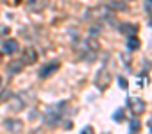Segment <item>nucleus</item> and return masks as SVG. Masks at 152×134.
I'll use <instances>...</instances> for the list:
<instances>
[{"mask_svg": "<svg viewBox=\"0 0 152 134\" xmlns=\"http://www.w3.org/2000/svg\"><path fill=\"white\" fill-rule=\"evenodd\" d=\"M127 106H129V109L132 111V114H134V116H140V114H143V113H145V102H143L141 98L131 97V98L127 100Z\"/></svg>", "mask_w": 152, "mask_h": 134, "instance_id": "nucleus-6", "label": "nucleus"}, {"mask_svg": "<svg viewBox=\"0 0 152 134\" xmlns=\"http://www.w3.org/2000/svg\"><path fill=\"white\" fill-rule=\"evenodd\" d=\"M18 41L16 39H13V38H9V39H6L4 43H2V52L4 54H9V55H13L15 52H18Z\"/></svg>", "mask_w": 152, "mask_h": 134, "instance_id": "nucleus-7", "label": "nucleus"}, {"mask_svg": "<svg viewBox=\"0 0 152 134\" xmlns=\"http://www.w3.org/2000/svg\"><path fill=\"white\" fill-rule=\"evenodd\" d=\"M4 125H6L7 130H13V132H22L23 130V123L18 118H9V120H6Z\"/></svg>", "mask_w": 152, "mask_h": 134, "instance_id": "nucleus-9", "label": "nucleus"}, {"mask_svg": "<svg viewBox=\"0 0 152 134\" xmlns=\"http://www.w3.org/2000/svg\"><path fill=\"white\" fill-rule=\"evenodd\" d=\"M118 29H120V32L125 34V36H132L134 32H138V25H134V23H122Z\"/></svg>", "mask_w": 152, "mask_h": 134, "instance_id": "nucleus-12", "label": "nucleus"}, {"mask_svg": "<svg viewBox=\"0 0 152 134\" xmlns=\"http://www.w3.org/2000/svg\"><path fill=\"white\" fill-rule=\"evenodd\" d=\"M66 111H68V102L66 100L57 102L56 106H50L47 109V113H45V123L48 127H56L63 120V116L66 114Z\"/></svg>", "mask_w": 152, "mask_h": 134, "instance_id": "nucleus-1", "label": "nucleus"}, {"mask_svg": "<svg viewBox=\"0 0 152 134\" xmlns=\"http://www.w3.org/2000/svg\"><path fill=\"white\" fill-rule=\"evenodd\" d=\"M138 47H140V39H138L134 34L129 36V39H127V48H129V50H136Z\"/></svg>", "mask_w": 152, "mask_h": 134, "instance_id": "nucleus-13", "label": "nucleus"}, {"mask_svg": "<svg viewBox=\"0 0 152 134\" xmlns=\"http://www.w3.org/2000/svg\"><path fill=\"white\" fill-rule=\"evenodd\" d=\"M23 107H25V104H23L22 97H13V98H11V102H9V109H11L13 113H18V111H22Z\"/></svg>", "mask_w": 152, "mask_h": 134, "instance_id": "nucleus-10", "label": "nucleus"}, {"mask_svg": "<svg viewBox=\"0 0 152 134\" xmlns=\"http://www.w3.org/2000/svg\"><path fill=\"white\" fill-rule=\"evenodd\" d=\"M90 32H91V36H97V34L100 32V25H99V27H91V29H90Z\"/></svg>", "mask_w": 152, "mask_h": 134, "instance_id": "nucleus-18", "label": "nucleus"}, {"mask_svg": "<svg viewBox=\"0 0 152 134\" xmlns=\"http://www.w3.org/2000/svg\"><path fill=\"white\" fill-rule=\"evenodd\" d=\"M23 70V61H13L11 64H7V74L9 75H16Z\"/></svg>", "mask_w": 152, "mask_h": 134, "instance_id": "nucleus-11", "label": "nucleus"}, {"mask_svg": "<svg viewBox=\"0 0 152 134\" xmlns=\"http://www.w3.org/2000/svg\"><path fill=\"white\" fill-rule=\"evenodd\" d=\"M0 86H2V77H0Z\"/></svg>", "mask_w": 152, "mask_h": 134, "instance_id": "nucleus-22", "label": "nucleus"}, {"mask_svg": "<svg viewBox=\"0 0 152 134\" xmlns=\"http://www.w3.org/2000/svg\"><path fill=\"white\" fill-rule=\"evenodd\" d=\"M129 127H131V132H138V130H140V120H138V118H132Z\"/></svg>", "mask_w": 152, "mask_h": 134, "instance_id": "nucleus-14", "label": "nucleus"}, {"mask_svg": "<svg viewBox=\"0 0 152 134\" xmlns=\"http://www.w3.org/2000/svg\"><path fill=\"white\" fill-rule=\"evenodd\" d=\"M95 84L99 90H107L109 84H111V74L107 68H102L97 72V77H95Z\"/></svg>", "mask_w": 152, "mask_h": 134, "instance_id": "nucleus-4", "label": "nucleus"}, {"mask_svg": "<svg viewBox=\"0 0 152 134\" xmlns=\"http://www.w3.org/2000/svg\"><path fill=\"white\" fill-rule=\"evenodd\" d=\"M115 15L111 11V7L107 6H99V7H93L86 13V18L88 20H111Z\"/></svg>", "mask_w": 152, "mask_h": 134, "instance_id": "nucleus-3", "label": "nucleus"}, {"mask_svg": "<svg viewBox=\"0 0 152 134\" xmlns=\"http://www.w3.org/2000/svg\"><path fill=\"white\" fill-rule=\"evenodd\" d=\"M118 84H120V86H122V88H127V82H125V81H124V79H122V77H120V79H118Z\"/></svg>", "mask_w": 152, "mask_h": 134, "instance_id": "nucleus-19", "label": "nucleus"}, {"mask_svg": "<svg viewBox=\"0 0 152 134\" xmlns=\"http://www.w3.org/2000/svg\"><path fill=\"white\" fill-rule=\"evenodd\" d=\"M113 118H115V122H122V120H124V111H122V109H118V111L115 113V116H113Z\"/></svg>", "mask_w": 152, "mask_h": 134, "instance_id": "nucleus-16", "label": "nucleus"}, {"mask_svg": "<svg viewBox=\"0 0 152 134\" xmlns=\"http://www.w3.org/2000/svg\"><path fill=\"white\" fill-rule=\"evenodd\" d=\"M145 11L148 15H152V0H145Z\"/></svg>", "mask_w": 152, "mask_h": 134, "instance_id": "nucleus-17", "label": "nucleus"}, {"mask_svg": "<svg viewBox=\"0 0 152 134\" xmlns=\"http://www.w3.org/2000/svg\"><path fill=\"white\" fill-rule=\"evenodd\" d=\"M23 63H29V64H32V63H36L38 61V50L34 48V47H27L25 50H23V59H22Z\"/></svg>", "mask_w": 152, "mask_h": 134, "instance_id": "nucleus-8", "label": "nucleus"}, {"mask_svg": "<svg viewBox=\"0 0 152 134\" xmlns=\"http://www.w3.org/2000/svg\"><path fill=\"white\" fill-rule=\"evenodd\" d=\"M75 50L79 52V55H81L83 59H86V61H93L95 55H97L99 50H100V43H99L95 38H88V39L77 43Z\"/></svg>", "mask_w": 152, "mask_h": 134, "instance_id": "nucleus-2", "label": "nucleus"}, {"mask_svg": "<svg viewBox=\"0 0 152 134\" xmlns=\"http://www.w3.org/2000/svg\"><path fill=\"white\" fill-rule=\"evenodd\" d=\"M0 59H2V54H0Z\"/></svg>", "mask_w": 152, "mask_h": 134, "instance_id": "nucleus-23", "label": "nucleus"}, {"mask_svg": "<svg viewBox=\"0 0 152 134\" xmlns=\"http://www.w3.org/2000/svg\"><path fill=\"white\" fill-rule=\"evenodd\" d=\"M83 132H88V134H90V132H93V127H91V125H88V127H84V129H83Z\"/></svg>", "mask_w": 152, "mask_h": 134, "instance_id": "nucleus-20", "label": "nucleus"}, {"mask_svg": "<svg viewBox=\"0 0 152 134\" xmlns=\"http://www.w3.org/2000/svg\"><path fill=\"white\" fill-rule=\"evenodd\" d=\"M59 66H61V63L56 59V61H50V63H45L41 68H39V72H38V75L41 77V79H47V77H50L54 72H57L59 70Z\"/></svg>", "mask_w": 152, "mask_h": 134, "instance_id": "nucleus-5", "label": "nucleus"}, {"mask_svg": "<svg viewBox=\"0 0 152 134\" xmlns=\"http://www.w3.org/2000/svg\"><path fill=\"white\" fill-rule=\"evenodd\" d=\"M148 129H150V130H152V118H150V120H148Z\"/></svg>", "mask_w": 152, "mask_h": 134, "instance_id": "nucleus-21", "label": "nucleus"}, {"mask_svg": "<svg viewBox=\"0 0 152 134\" xmlns=\"http://www.w3.org/2000/svg\"><path fill=\"white\" fill-rule=\"evenodd\" d=\"M111 9L115 7V9H120V11H124V9H127V6H122V2H111V6H109Z\"/></svg>", "mask_w": 152, "mask_h": 134, "instance_id": "nucleus-15", "label": "nucleus"}]
</instances>
